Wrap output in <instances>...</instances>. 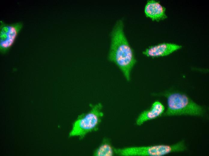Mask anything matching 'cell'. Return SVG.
<instances>
[{"label":"cell","instance_id":"7a4b0ae2","mask_svg":"<svg viewBox=\"0 0 209 156\" xmlns=\"http://www.w3.org/2000/svg\"><path fill=\"white\" fill-rule=\"evenodd\" d=\"M165 97L167 108L164 116H190L203 117L206 111L202 106L191 100L186 94L177 91H166L159 94Z\"/></svg>","mask_w":209,"mask_h":156},{"label":"cell","instance_id":"52a82bcc","mask_svg":"<svg viewBox=\"0 0 209 156\" xmlns=\"http://www.w3.org/2000/svg\"><path fill=\"white\" fill-rule=\"evenodd\" d=\"M165 110L164 106L160 102H154L149 109L139 115L136 120V124L140 126L147 121L156 118L163 115Z\"/></svg>","mask_w":209,"mask_h":156},{"label":"cell","instance_id":"5b68a950","mask_svg":"<svg viewBox=\"0 0 209 156\" xmlns=\"http://www.w3.org/2000/svg\"><path fill=\"white\" fill-rule=\"evenodd\" d=\"M23 26L22 22H19L10 24L0 21V52L7 53L14 44L17 36Z\"/></svg>","mask_w":209,"mask_h":156},{"label":"cell","instance_id":"ba28073f","mask_svg":"<svg viewBox=\"0 0 209 156\" xmlns=\"http://www.w3.org/2000/svg\"><path fill=\"white\" fill-rule=\"evenodd\" d=\"M144 12L146 16L153 21H159L167 18L165 7L159 2L155 0L147 1Z\"/></svg>","mask_w":209,"mask_h":156},{"label":"cell","instance_id":"6da1fadb","mask_svg":"<svg viewBox=\"0 0 209 156\" xmlns=\"http://www.w3.org/2000/svg\"><path fill=\"white\" fill-rule=\"evenodd\" d=\"M108 57L120 69L126 79L129 81L131 71L136 61L125 34L123 22L121 20L117 22L111 32Z\"/></svg>","mask_w":209,"mask_h":156},{"label":"cell","instance_id":"3957f363","mask_svg":"<svg viewBox=\"0 0 209 156\" xmlns=\"http://www.w3.org/2000/svg\"><path fill=\"white\" fill-rule=\"evenodd\" d=\"M187 147L184 140L172 145H157L114 148L115 154L121 156H162L183 152Z\"/></svg>","mask_w":209,"mask_h":156},{"label":"cell","instance_id":"277c9868","mask_svg":"<svg viewBox=\"0 0 209 156\" xmlns=\"http://www.w3.org/2000/svg\"><path fill=\"white\" fill-rule=\"evenodd\" d=\"M90 105V110L79 116L73 123L69 136L82 138L88 133L98 130L104 115L102 106L100 103Z\"/></svg>","mask_w":209,"mask_h":156},{"label":"cell","instance_id":"9c48e42d","mask_svg":"<svg viewBox=\"0 0 209 156\" xmlns=\"http://www.w3.org/2000/svg\"><path fill=\"white\" fill-rule=\"evenodd\" d=\"M115 154L114 148L108 138L103 139L101 143L95 149L93 154L95 156H112Z\"/></svg>","mask_w":209,"mask_h":156},{"label":"cell","instance_id":"8992f818","mask_svg":"<svg viewBox=\"0 0 209 156\" xmlns=\"http://www.w3.org/2000/svg\"><path fill=\"white\" fill-rule=\"evenodd\" d=\"M182 47L180 45L164 43L149 47L143 51V54L152 58L162 57L169 55Z\"/></svg>","mask_w":209,"mask_h":156}]
</instances>
